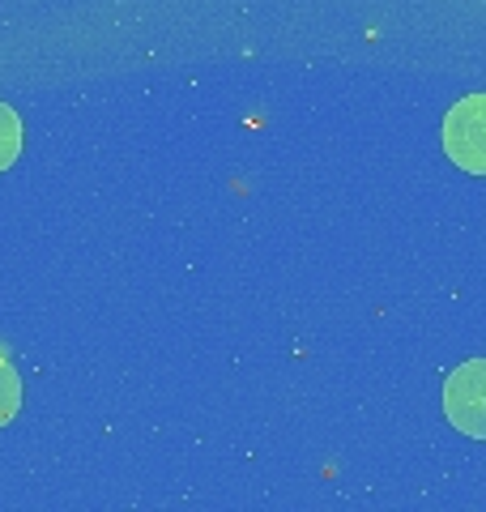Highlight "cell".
Returning <instances> with one entry per match:
<instances>
[{
    "label": "cell",
    "mask_w": 486,
    "mask_h": 512,
    "mask_svg": "<svg viewBox=\"0 0 486 512\" xmlns=\"http://www.w3.org/2000/svg\"><path fill=\"white\" fill-rule=\"evenodd\" d=\"M444 154L469 175H486V94H465L444 116Z\"/></svg>",
    "instance_id": "cell-1"
},
{
    "label": "cell",
    "mask_w": 486,
    "mask_h": 512,
    "mask_svg": "<svg viewBox=\"0 0 486 512\" xmlns=\"http://www.w3.org/2000/svg\"><path fill=\"white\" fill-rule=\"evenodd\" d=\"M444 414L461 436L486 440V359H465L444 380Z\"/></svg>",
    "instance_id": "cell-2"
},
{
    "label": "cell",
    "mask_w": 486,
    "mask_h": 512,
    "mask_svg": "<svg viewBox=\"0 0 486 512\" xmlns=\"http://www.w3.org/2000/svg\"><path fill=\"white\" fill-rule=\"evenodd\" d=\"M18 154H22V120L9 103H0V171L18 163Z\"/></svg>",
    "instance_id": "cell-3"
},
{
    "label": "cell",
    "mask_w": 486,
    "mask_h": 512,
    "mask_svg": "<svg viewBox=\"0 0 486 512\" xmlns=\"http://www.w3.org/2000/svg\"><path fill=\"white\" fill-rule=\"evenodd\" d=\"M22 410V380L13 372V363L0 355V427L13 423V414Z\"/></svg>",
    "instance_id": "cell-4"
}]
</instances>
